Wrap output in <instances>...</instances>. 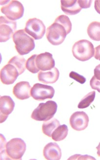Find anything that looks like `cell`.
<instances>
[{
	"label": "cell",
	"mask_w": 100,
	"mask_h": 160,
	"mask_svg": "<svg viewBox=\"0 0 100 160\" xmlns=\"http://www.w3.org/2000/svg\"><path fill=\"white\" fill-rule=\"evenodd\" d=\"M12 38L16 51L20 55L28 54L35 48L34 39L27 35L24 29L16 31Z\"/></svg>",
	"instance_id": "obj_1"
},
{
	"label": "cell",
	"mask_w": 100,
	"mask_h": 160,
	"mask_svg": "<svg viewBox=\"0 0 100 160\" xmlns=\"http://www.w3.org/2000/svg\"><path fill=\"white\" fill-rule=\"evenodd\" d=\"M56 102L49 100L45 103H40L33 111L31 118L37 121H47L54 117L57 110Z\"/></svg>",
	"instance_id": "obj_2"
},
{
	"label": "cell",
	"mask_w": 100,
	"mask_h": 160,
	"mask_svg": "<svg viewBox=\"0 0 100 160\" xmlns=\"http://www.w3.org/2000/svg\"><path fill=\"white\" fill-rule=\"evenodd\" d=\"M69 33L66 28L55 19L54 23L46 29V38L52 45H60L64 41L66 35Z\"/></svg>",
	"instance_id": "obj_3"
},
{
	"label": "cell",
	"mask_w": 100,
	"mask_h": 160,
	"mask_svg": "<svg viewBox=\"0 0 100 160\" xmlns=\"http://www.w3.org/2000/svg\"><path fill=\"white\" fill-rule=\"evenodd\" d=\"M73 56L78 60L86 61L93 57L95 53L94 46L88 40H80L76 42L72 50Z\"/></svg>",
	"instance_id": "obj_4"
},
{
	"label": "cell",
	"mask_w": 100,
	"mask_h": 160,
	"mask_svg": "<svg viewBox=\"0 0 100 160\" xmlns=\"http://www.w3.org/2000/svg\"><path fill=\"white\" fill-rule=\"evenodd\" d=\"M2 12L8 19L15 21L22 18L24 15V7L22 3L18 1H3L1 3Z\"/></svg>",
	"instance_id": "obj_5"
},
{
	"label": "cell",
	"mask_w": 100,
	"mask_h": 160,
	"mask_svg": "<svg viewBox=\"0 0 100 160\" xmlns=\"http://www.w3.org/2000/svg\"><path fill=\"white\" fill-rule=\"evenodd\" d=\"M7 155L12 160H21L25 154L26 146L21 138H14L6 144Z\"/></svg>",
	"instance_id": "obj_6"
},
{
	"label": "cell",
	"mask_w": 100,
	"mask_h": 160,
	"mask_svg": "<svg viewBox=\"0 0 100 160\" xmlns=\"http://www.w3.org/2000/svg\"><path fill=\"white\" fill-rule=\"evenodd\" d=\"M45 26L43 22L37 18L29 19L26 23L25 31L35 40H40L45 33Z\"/></svg>",
	"instance_id": "obj_7"
},
{
	"label": "cell",
	"mask_w": 100,
	"mask_h": 160,
	"mask_svg": "<svg viewBox=\"0 0 100 160\" xmlns=\"http://www.w3.org/2000/svg\"><path fill=\"white\" fill-rule=\"evenodd\" d=\"M17 28V22L10 20L5 16L0 17V42H6L14 34Z\"/></svg>",
	"instance_id": "obj_8"
},
{
	"label": "cell",
	"mask_w": 100,
	"mask_h": 160,
	"mask_svg": "<svg viewBox=\"0 0 100 160\" xmlns=\"http://www.w3.org/2000/svg\"><path fill=\"white\" fill-rule=\"evenodd\" d=\"M55 94L53 87L47 85L36 83L31 90V96L36 100L42 101L46 99H52Z\"/></svg>",
	"instance_id": "obj_9"
},
{
	"label": "cell",
	"mask_w": 100,
	"mask_h": 160,
	"mask_svg": "<svg viewBox=\"0 0 100 160\" xmlns=\"http://www.w3.org/2000/svg\"><path fill=\"white\" fill-rule=\"evenodd\" d=\"M69 122L73 129L77 131H83L88 125V116L84 112H75L70 117Z\"/></svg>",
	"instance_id": "obj_10"
},
{
	"label": "cell",
	"mask_w": 100,
	"mask_h": 160,
	"mask_svg": "<svg viewBox=\"0 0 100 160\" xmlns=\"http://www.w3.org/2000/svg\"><path fill=\"white\" fill-rule=\"evenodd\" d=\"M19 76L17 68L10 64H7L2 67L0 72V78L3 84H12Z\"/></svg>",
	"instance_id": "obj_11"
},
{
	"label": "cell",
	"mask_w": 100,
	"mask_h": 160,
	"mask_svg": "<svg viewBox=\"0 0 100 160\" xmlns=\"http://www.w3.org/2000/svg\"><path fill=\"white\" fill-rule=\"evenodd\" d=\"M36 65L41 71H50L55 67V62L53 55L49 52L40 53L36 58Z\"/></svg>",
	"instance_id": "obj_12"
},
{
	"label": "cell",
	"mask_w": 100,
	"mask_h": 160,
	"mask_svg": "<svg viewBox=\"0 0 100 160\" xmlns=\"http://www.w3.org/2000/svg\"><path fill=\"white\" fill-rule=\"evenodd\" d=\"M14 107V102L10 97L4 96L0 97L1 123L6 121L8 115L12 112Z\"/></svg>",
	"instance_id": "obj_13"
},
{
	"label": "cell",
	"mask_w": 100,
	"mask_h": 160,
	"mask_svg": "<svg viewBox=\"0 0 100 160\" xmlns=\"http://www.w3.org/2000/svg\"><path fill=\"white\" fill-rule=\"evenodd\" d=\"M31 86L27 81L17 83L13 89V94L20 100H25L31 97Z\"/></svg>",
	"instance_id": "obj_14"
},
{
	"label": "cell",
	"mask_w": 100,
	"mask_h": 160,
	"mask_svg": "<svg viewBox=\"0 0 100 160\" xmlns=\"http://www.w3.org/2000/svg\"><path fill=\"white\" fill-rule=\"evenodd\" d=\"M43 154L46 160H59L62 157V151L57 143L51 142L45 147Z\"/></svg>",
	"instance_id": "obj_15"
},
{
	"label": "cell",
	"mask_w": 100,
	"mask_h": 160,
	"mask_svg": "<svg viewBox=\"0 0 100 160\" xmlns=\"http://www.w3.org/2000/svg\"><path fill=\"white\" fill-rule=\"evenodd\" d=\"M60 72L57 68L54 67L49 71H40L38 74L39 81L43 83L53 84L56 82L59 78Z\"/></svg>",
	"instance_id": "obj_16"
},
{
	"label": "cell",
	"mask_w": 100,
	"mask_h": 160,
	"mask_svg": "<svg viewBox=\"0 0 100 160\" xmlns=\"http://www.w3.org/2000/svg\"><path fill=\"white\" fill-rule=\"evenodd\" d=\"M61 9L65 14L74 15L79 13L82 8L76 0H62Z\"/></svg>",
	"instance_id": "obj_17"
},
{
	"label": "cell",
	"mask_w": 100,
	"mask_h": 160,
	"mask_svg": "<svg viewBox=\"0 0 100 160\" xmlns=\"http://www.w3.org/2000/svg\"><path fill=\"white\" fill-rule=\"evenodd\" d=\"M60 125V122L56 118L45 121L42 126V131L44 134L49 137H51L53 131Z\"/></svg>",
	"instance_id": "obj_18"
},
{
	"label": "cell",
	"mask_w": 100,
	"mask_h": 160,
	"mask_svg": "<svg viewBox=\"0 0 100 160\" xmlns=\"http://www.w3.org/2000/svg\"><path fill=\"white\" fill-rule=\"evenodd\" d=\"M88 34L91 39L96 41H100V22H92L88 26Z\"/></svg>",
	"instance_id": "obj_19"
},
{
	"label": "cell",
	"mask_w": 100,
	"mask_h": 160,
	"mask_svg": "<svg viewBox=\"0 0 100 160\" xmlns=\"http://www.w3.org/2000/svg\"><path fill=\"white\" fill-rule=\"evenodd\" d=\"M69 129L65 124L59 126L52 134V139L55 142H60L65 139L68 136Z\"/></svg>",
	"instance_id": "obj_20"
},
{
	"label": "cell",
	"mask_w": 100,
	"mask_h": 160,
	"mask_svg": "<svg viewBox=\"0 0 100 160\" xmlns=\"http://www.w3.org/2000/svg\"><path fill=\"white\" fill-rule=\"evenodd\" d=\"M26 61L25 58L20 55H16L10 59L8 63L14 66L18 70L19 75H21L26 70Z\"/></svg>",
	"instance_id": "obj_21"
},
{
	"label": "cell",
	"mask_w": 100,
	"mask_h": 160,
	"mask_svg": "<svg viewBox=\"0 0 100 160\" xmlns=\"http://www.w3.org/2000/svg\"><path fill=\"white\" fill-rule=\"evenodd\" d=\"M95 91H92L89 92L88 94L84 96V97L81 99L78 107L79 109H84L88 108L90 106L92 102L94 100L95 98Z\"/></svg>",
	"instance_id": "obj_22"
},
{
	"label": "cell",
	"mask_w": 100,
	"mask_h": 160,
	"mask_svg": "<svg viewBox=\"0 0 100 160\" xmlns=\"http://www.w3.org/2000/svg\"><path fill=\"white\" fill-rule=\"evenodd\" d=\"M37 56V54H33L31 56L26 62V68L32 73H37L40 71L36 65V58Z\"/></svg>",
	"instance_id": "obj_23"
},
{
	"label": "cell",
	"mask_w": 100,
	"mask_h": 160,
	"mask_svg": "<svg viewBox=\"0 0 100 160\" xmlns=\"http://www.w3.org/2000/svg\"><path fill=\"white\" fill-rule=\"evenodd\" d=\"M59 22L63 24L66 28L69 33L70 32L72 29V23L69 18L64 15H61L56 19Z\"/></svg>",
	"instance_id": "obj_24"
},
{
	"label": "cell",
	"mask_w": 100,
	"mask_h": 160,
	"mask_svg": "<svg viewBox=\"0 0 100 160\" xmlns=\"http://www.w3.org/2000/svg\"><path fill=\"white\" fill-rule=\"evenodd\" d=\"M69 77L75 81H77L78 82L81 83V84H83L86 82V78L83 76L80 75L79 73L71 71L69 73Z\"/></svg>",
	"instance_id": "obj_25"
},
{
	"label": "cell",
	"mask_w": 100,
	"mask_h": 160,
	"mask_svg": "<svg viewBox=\"0 0 100 160\" xmlns=\"http://www.w3.org/2000/svg\"><path fill=\"white\" fill-rule=\"evenodd\" d=\"M90 85L92 89L98 91V92H100V80H98L94 76L90 80Z\"/></svg>",
	"instance_id": "obj_26"
},
{
	"label": "cell",
	"mask_w": 100,
	"mask_h": 160,
	"mask_svg": "<svg viewBox=\"0 0 100 160\" xmlns=\"http://www.w3.org/2000/svg\"><path fill=\"white\" fill-rule=\"evenodd\" d=\"M68 160H96L94 157H91L90 156L81 155L80 154H75L72 156L68 159Z\"/></svg>",
	"instance_id": "obj_27"
},
{
	"label": "cell",
	"mask_w": 100,
	"mask_h": 160,
	"mask_svg": "<svg viewBox=\"0 0 100 160\" xmlns=\"http://www.w3.org/2000/svg\"><path fill=\"white\" fill-rule=\"evenodd\" d=\"M79 6L82 8H89L91 6L92 1H78Z\"/></svg>",
	"instance_id": "obj_28"
},
{
	"label": "cell",
	"mask_w": 100,
	"mask_h": 160,
	"mask_svg": "<svg viewBox=\"0 0 100 160\" xmlns=\"http://www.w3.org/2000/svg\"><path fill=\"white\" fill-rule=\"evenodd\" d=\"M94 76L98 80H100V64L96 67L94 70Z\"/></svg>",
	"instance_id": "obj_29"
},
{
	"label": "cell",
	"mask_w": 100,
	"mask_h": 160,
	"mask_svg": "<svg viewBox=\"0 0 100 160\" xmlns=\"http://www.w3.org/2000/svg\"><path fill=\"white\" fill-rule=\"evenodd\" d=\"M94 58L100 61V45L95 48Z\"/></svg>",
	"instance_id": "obj_30"
},
{
	"label": "cell",
	"mask_w": 100,
	"mask_h": 160,
	"mask_svg": "<svg viewBox=\"0 0 100 160\" xmlns=\"http://www.w3.org/2000/svg\"><path fill=\"white\" fill-rule=\"evenodd\" d=\"M94 8L96 11L100 14V0L95 1Z\"/></svg>",
	"instance_id": "obj_31"
},
{
	"label": "cell",
	"mask_w": 100,
	"mask_h": 160,
	"mask_svg": "<svg viewBox=\"0 0 100 160\" xmlns=\"http://www.w3.org/2000/svg\"><path fill=\"white\" fill-rule=\"evenodd\" d=\"M96 149H97V154L99 157H100V142L98 147H96Z\"/></svg>",
	"instance_id": "obj_32"
}]
</instances>
